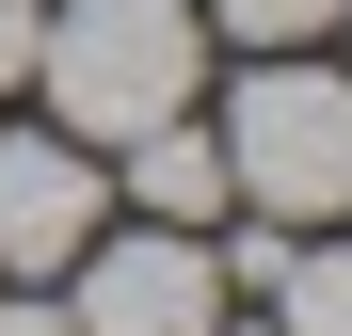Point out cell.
Returning <instances> with one entry per match:
<instances>
[{
	"instance_id": "cell-1",
	"label": "cell",
	"mask_w": 352,
	"mask_h": 336,
	"mask_svg": "<svg viewBox=\"0 0 352 336\" xmlns=\"http://www.w3.org/2000/svg\"><path fill=\"white\" fill-rule=\"evenodd\" d=\"M192 0H65V16L32 32V80L65 112V144H144L192 112Z\"/></svg>"
},
{
	"instance_id": "cell-2",
	"label": "cell",
	"mask_w": 352,
	"mask_h": 336,
	"mask_svg": "<svg viewBox=\"0 0 352 336\" xmlns=\"http://www.w3.org/2000/svg\"><path fill=\"white\" fill-rule=\"evenodd\" d=\"M224 192H256L272 224H336L352 208V80L256 65L241 96H224Z\"/></svg>"
},
{
	"instance_id": "cell-3",
	"label": "cell",
	"mask_w": 352,
	"mask_h": 336,
	"mask_svg": "<svg viewBox=\"0 0 352 336\" xmlns=\"http://www.w3.org/2000/svg\"><path fill=\"white\" fill-rule=\"evenodd\" d=\"M80 272V336H208L224 320V256L192 240V224H112V240H80L65 256Z\"/></svg>"
},
{
	"instance_id": "cell-4",
	"label": "cell",
	"mask_w": 352,
	"mask_h": 336,
	"mask_svg": "<svg viewBox=\"0 0 352 336\" xmlns=\"http://www.w3.org/2000/svg\"><path fill=\"white\" fill-rule=\"evenodd\" d=\"M112 224V177H96V144H0V272H65L80 240Z\"/></svg>"
},
{
	"instance_id": "cell-5",
	"label": "cell",
	"mask_w": 352,
	"mask_h": 336,
	"mask_svg": "<svg viewBox=\"0 0 352 336\" xmlns=\"http://www.w3.org/2000/svg\"><path fill=\"white\" fill-rule=\"evenodd\" d=\"M129 192H144V224H208V208H224V128H192V112L144 128V144H129Z\"/></svg>"
},
{
	"instance_id": "cell-6",
	"label": "cell",
	"mask_w": 352,
	"mask_h": 336,
	"mask_svg": "<svg viewBox=\"0 0 352 336\" xmlns=\"http://www.w3.org/2000/svg\"><path fill=\"white\" fill-rule=\"evenodd\" d=\"M272 304H288L272 336H352V240H320V256L288 240V272H272Z\"/></svg>"
},
{
	"instance_id": "cell-7",
	"label": "cell",
	"mask_w": 352,
	"mask_h": 336,
	"mask_svg": "<svg viewBox=\"0 0 352 336\" xmlns=\"http://www.w3.org/2000/svg\"><path fill=\"white\" fill-rule=\"evenodd\" d=\"M241 48H305V32H336V0H208Z\"/></svg>"
},
{
	"instance_id": "cell-8",
	"label": "cell",
	"mask_w": 352,
	"mask_h": 336,
	"mask_svg": "<svg viewBox=\"0 0 352 336\" xmlns=\"http://www.w3.org/2000/svg\"><path fill=\"white\" fill-rule=\"evenodd\" d=\"M32 32H48L32 0H0V80H32Z\"/></svg>"
},
{
	"instance_id": "cell-9",
	"label": "cell",
	"mask_w": 352,
	"mask_h": 336,
	"mask_svg": "<svg viewBox=\"0 0 352 336\" xmlns=\"http://www.w3.org/2000/svg\"><path fill=\"white\" fill-rule=\"evenodd\" d=\"M0 336H80V320L65 304H0Z\"/></svg>"
},
{
	"instance_id": "cell-10",
	"label": "cell",
	"mask_w": 352,
	"mask_h": 336,
	"mask_svg": "<svg viewBox=\"0 0 352 336\" xmlns=\"http://www.w3.org/2000/svg\"><path fill=\"white\" fill-rule=\"evenodd\" d=\"M336 32H352V0H336Z\"/></svg>"
},
{
	"instance_id": "cell-11",
	"label": "cell",
	"mask_w": 352,
	"mask_h": 336,
	"mask_svg": "<svg viewBox=\"0 0 352 336\" xmlns=\"http://www.w3.org/2000/svg\"><path fill=\"white\" fill-rule=\"evenodd\" d=\"M208 336H224V320H208Z\"/></svg>"
}]
</instances>
